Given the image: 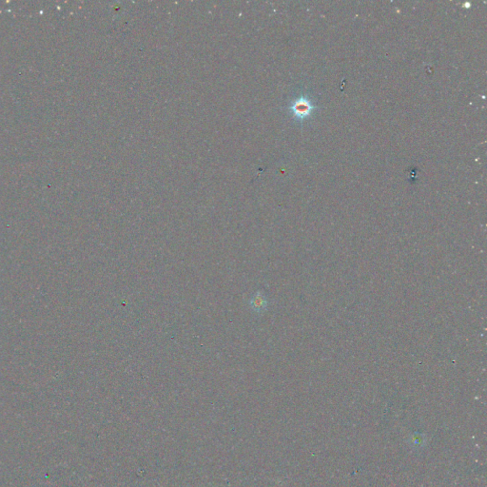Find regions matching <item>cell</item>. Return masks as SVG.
<instances>
[{"instance_id":"cell-2","label":"cell","mask_w":487,"mask_h":487,"mask_svg":"<svg viewBox=\"0 0 487 487\" xmlns=\"http://www.w3.org/2000/svg\"><path fill=\"white\" fill-rule=\"evenodd\" d=\"M311 109H312L311 104L309 103L308 100L305 99V98H301V99L296 100L292 106V110H293L294 114L300 118L306 117L310 113Z\"/></svg>"},{"instance_id":"cell-1","label":"cell","mask_w":487,"mask_h":487,"mask_svg":"<svg viewBox=\"0 0 487 487\" xmlns=\"http://www.w3.org/2000/svg\"><path fill=\"white\" fill-rule=\"evenodd\" d=\"M249 306L256 313H262L269 306V301L264 293L256 292L250 299Z\"/></svg>"}]
</instances>
